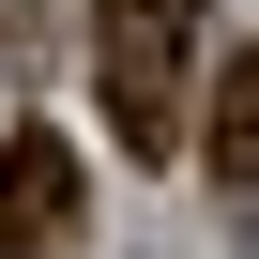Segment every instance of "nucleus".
<instances>
[{
	"instance_id": "nucleus-1",
	"label": "nucleus",
	"mask_w": 259,
	"mask_h": 259,
	"mask_svg": "<svg viewBox=\"0 0 259 259\" xmlns=\"http://www.w3.org/2000/svg\"><path fill=\"white\" fill-rule=\"evenodd\" d=\"M92 92H107V122H122V153H183L198 138V0H107L92 16Z\"/></svg>"
},
{
	"instance_id": "nucleus-3",
	"label": "nucleus",
	"mask_w": 259,
	"mask_h": 259,
	"mask_svg": "<svg viewBox=\"0 0 259 259\" xmlns=\"http://www.w3.org/2000/svg\"><path fill=\"white\" fill-rule=\"evenodd\" d=\"M198 153H213V183H229V198H259V46H229V61H213Z\"/></svg>"
},
{
	"instance_id": "nucleus-2",
	"label": "nucleus",
	"mask_w": 259,
	"mask_h": 259,
	"mask_svg": "<svg viewBox=\"0 0 259 259\" xmlns=\"http://www.w3.org/2000/svg\"><path fill=\"white\" fill-rule=\"evenodd\" d=\"M0 244H76V153L46 138V122H16V138H0Z\"/></svg>"
}]
</instances>
